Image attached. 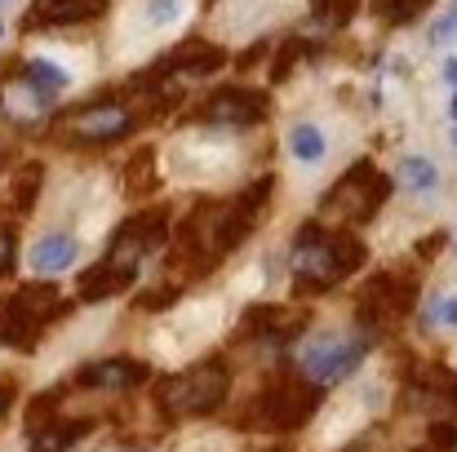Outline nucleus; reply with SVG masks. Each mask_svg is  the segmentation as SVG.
<instances>
[{
	"label": "nucleus",
	"instance_id": "obj_1",
	"mask_svg": "<svg viewBox=\"0 0 457 452\" xmlns=\"http://www.w3.org/2000/svg\"><path fill=\"white\" fill-rule=\"evenodd\" d=\"M294 298H315L337 289L346 275H355L369 262V244L351 226H324V222H303L294 235Z\"/></svg>",
	"mask_w": 457,
	"mask_h": 452
},
{
	"label": "nucleus",
	"instance_id": "obj_2",
	"mask_svg": "<svg viewBox=\"0 0 457 452\" xmlns=\"http://www.w3.org/2000/svg\"><path fill=\"white\" fill-rule=\"evenodd\" d=\"M231 395V364L227 355H204L191 368L160 377L155 382V408L164 422H191V417H209L227 404Z\"/></svg>",
	"mask_w": 457,
	"mask_h": 452
},
{
	"label": "nucleus",
	"instance_id": "obj_3",
	"mask_svg": "<svg viewBox=\"0 0 457 452\" xmlns=\"http://www.w3.org/2000/svg\"><path fill=\"white\" fill-rule=\"evenodd\" d=\"M320 395H324V390H320L311 377H303L298 368H280V373L267 377L262 390L249 399V413H245L240 426H249V431H258V435H294V431H303L306 422L315 417Z\"/></svg>",
	"mask_w": 457,
	"mask_h": 452
},
{
	"label": "nucleus",
	"instance_id": "obj_4",
	"mask_svg": "<svg viewBox=\"0 0 457 452\" xmlns=\"http://www.w3.org/2000/svg\"><path fill=\"white\" fill-rule=\"evenodd\" d=\"M71 310V301L58 293L54 280H27L0 306V346L13 355H36L49 324H58Z\"/></svg>",
	"mask_w": 457,
	"mask_h": 452
},
{
	"label": "nucleus",
	"instance_id": "obj_5",
	"mask_svg": "<svg viewBox=\"0 0 457 452\" xmlns=\"http://www.w3.org/2000/svg\"><path fill=\"white\" fill-rule=\"evenodd\" d=\"M391 200V177L378 173L373 160H355L320 200V218L328 226H364L378 218V209Z\"/></svg>",
	"mask_w": 457,
	"mask_h": 452
},
{
	"label": "nucleus",
	"instance_id": "obj_6",
	"mask_svg": "<svg viewBox=\"0 0 457 452\" xmlns=\"http://www.w3.org/2000/svg\"><path fill=\"white\" fill-rule=\"evenodd\" d=\"M418 306V280L409 271H378L360 284L355 298V328L364 337H386L400 319H409Z\"/></svg>",
	"mask_w": 457,
	"mask_h": 452
},
{
	"label": "nucleus",
	"instance_id": "obj_7",
	"mask_svg": "<svg viewBox=\"0 0 457 452\" xmlns=\"http://www.w3.org/2000/svg\"><path fill=\"white\" fill-rule=\"evenodd\" d=\"M62 125H67L62 138H67L71 147H107V143L129 138V134L143 125V116L125 107V94H98V98H89L85 107L67 111Z\"/></svg>",
	"mask_w": 457,
	"mask_h": 452
},
{
	"label": "nucleus",
	"instance_id": "obj_8",
	"mask_svg": "<svg viewBox=\"0 0 457 452\" xmlns=\"http://www.w3.org/2000/svg\"><path fill=\"white\" fill-rule=\"evenodd\" d=\"M369 346H373V337H364L360 328L355 333H324V337L306 341L303 350H298V373L311 377L320 390H328V386L346 382L364 364Z\"/></svg>",
	"mask_w": 457,
	"mask_h": 452
},
{
	"label": "nucleus",
	"instance_id": "obj_9",
	"mask_svg": "<svg viewBox=\"0 0 457 452\" xmlns=\"http://www.w3.org/2000/svg\"><path fill=\"white\" fill-rule=\"evenodd\" d=\"M271 186H276V177L267 173V177H258V182L240 186L231 200H218L213 231H209V240H213V258L236 253V249L253 235L258 218H262V213H267V204H271Z\"/></svg>",
	"mask_w": 457,
	"mask_h": 452
},
{
	"label": "nucleus",
	"instance_id": "obj_10",
	"mask_svg": "<svg viewBox=\"0 0 457 452\" xmlns=\"http://www.w3.org/2000/svg\"><path fill=\"white\" fill-rule=\"evenodd\" d=\"M164 235H169V204H152L143 213H129L116 226V235H112V244H107L103 258L116 262V267H125L129 275H143V262L164 244Z\"/></svg>",
	"mask_w": 457,
	"mask_h": 452
},
{
	"label": "nucleus",
	"instance_id": "obj_11",
	"mask_svg": "<svg viewBox=\"0 0 457 452\" xmlns=\"http://www.w3.org/2000/svg\"><path fill=\"white\" fill-rule=\"evenodd\" d=\"M267 116H271V94L249 89V85H222L195 107L191 120L204 129H249V125H262Z\"/></svg>",
	"mask_w": 457,
	"mask_h": 452
},
{
	"label": "nucleus",
	"instance_id": "obj_12",
	"mask_svg": "<svg viewBox=\"0 0 457 452\" xmlns=\"http://www.w3.org/2000/svg\"><path fill=\"white\" fill-rule=\"evenodd\" d=\"M311 324V306L306 301H258L240 315V337H258V341H276V346H289L298 341Z\"/></svg>",
	"mask_w": 457,
	"mask_h": 452
},
{
	"label": "nucleus",
	"instance_id": "obj_13",
	"mask_svg": "<svg viewBox=\"0 0 457 452\" xmlns=\"http://www.w3.org/2000/svg\"><path fill=\"white\" fill-rule=\"evenodd\" d=\"M58 98H49V94H40L31 80H27V71H22V58H4L0 62V116L9 120V125H18V129H31L49 107H54Z\"/></svg>",
	"mask_w": 457,
	"mask_h": 452
},
{
	"label": "nucleus",
	"instance_id": "obj_14",
	"mask_svg": "<svg viewBox=\"0 0 457 452\" xmlns=\"http://www.w3.org/2000/svg\"><path fill=\"white\" fill-rule=\"evenodd\" d=\"M147 377H152V368L143 359L116 355V359H94V364L76 368L67 386H80V390H138Z\"/></svg>",
	"mask_w": 457,
	"mask_h": 452
},
{
	"label": "nucleus",
	"instance_id": "obj_15",
	"mask_svg": "<svg viewBox=\"0 0 457 452\" xmlns=\"http://www.w3.org/2000/svg\"><path fill=\"white\" fill-rule=\"evenodd\" d=\"M107 13V0H31L22 31H49V27H85Z\"/></svg>",
	"mask_w": 457,
	"mask_h": 452
},
{
	"label": "nucleus",
	"instance_id": "obj_16",
	"mask_svg": "<svg viewBox=\"0 0 457 452\" xmlns=\"http://www.w3.org/2000/svg\"><path fill=\"white\" fill-rule=\"evenodd\" d=\"M138 284V275H129L125 267H116V262H94V267H85L80 271V280H76V301L80 306H98V301H112L120 298V293H129Z\"/></svg>",
	"mask_w": 457,
	"mask_h": 452
},
{
	"label": "nucleus",
	"instance_id": "obj_17",
	"mask_svg": "<svg viewBox=\"0 0 457 452\" xmlns=\"http://www.w3.org/2000/svg\"><path fill=\"white\" fill-rule=\"evenodd\" d=\"M409 399L418 408H457V373L449 364H422L413 377H409Z\"/></svg>",
	"mask_w": 457,
	"mask_h": 452
},
{
	"label": "nucleus",
	"instance_id": "obj_18",
	"mask_svg": "<svg viewBox=\"0 0 457 452\" xmlns=\"http://www.w3.org/2000/svg\"><path fill=\"white\" fill-rule=\"evenodd\" d=\"M76 253H80V240L71 231H45L31 244V267L45 271V275H58V271H67L76 262Z\"/></svg>",
	"mask_w": 457,
	"mask_h": 452
},
{
	"label": "nucleus",
	"instance_id": "obj_19",
	"mask_svg": "<svg viewBox=\"0 0 457 452\" xmlns=\"http://www.w3.org/2000/svg\"><path fill=\"white\" fill-rule=\"evenodd\" d=\"M94 431V422L89 417H67V422H49L45 431H36L31 435V448L27 452H71L85 435Z\"/></svg>",
	"mask_w": 457,
	"mask_h": 452
},
{
	"label": "nucleus",
	"instance_id": "obj_20",
	"mask_svg": "<svg viewBox=\"0 0 457 452\" xmlns=\"http://www.w3.org/2000/svg\"><path fill=\"white\" fill-rule=\"evenodd\" d=\"M40 186H45V164L40 160H27L13 173V182H9V209L13 213H31L36 200H40Z\"/></svg>",
	"mask_w": 457,
	"mask_h": 452
},
{
	"label": "nucleus",
	"instance_id": "obj_21",
	"mask_svg": "<svg viewBox=\"0 0 457 452\" xmlns=\"http://www.w3.org/2000/svg\"><path fill=\"white\" fill-rule=\"evenodd\" d=\"M125 195H147L160 182V168H155V147H138L125 160Z\"/></svg>",
	"mask_w": 457,
	"mask_h": 452
},
{
	"label": "nucleus",
	"instance_id": "obj_22",
	"mask_svg": "<svg viewBox=\"0 0 457 452\" xmlns=\"http://www.w3.org/2000/svg\"><path fill=\"white\" fill-rule=\"evenodd\" d=\"M324 151H328V143H324V134H320L311 120H298V125L289 129V155H294L298 164H320Z\"/></svg>",
	"mask_w": 457,
	"mask_h": 452
},
{
	"label": "nucleus",
	"instance_id": "obj_23",
	"mask_svg": "<svg viewBox=\"0 0 457 452\" xmlns=\"http://www.w3.org/2000/svg\"><path fill=\"white\" fill-rule=\"evenodd\" d=\"M22 71H27V80H31L40 94H49V98H58V94L67 89V71H62L58 62H49V58H22Z\"/></svg>",
	"mask_w": 457,
	"mask_h": 452
},
{
	"label": "nucleus",
	"instance_id": "obj_24",
	"mask_svg": "<svg viewBox=\"0 0 457 452\" xmlns=\"http://www.w3.org/2000/svg\"><path fill=\"white\" fill-rule=\"evenodd\" d=\"M58 399H62V386H49V390H40V395L31 399V408H27V440L58 417Z\"/></svg>",
	"mask_w": 457,
	"mask_h": 452
},
{
	"label": "nucleus",
	"instance_id": "obj_25",
	"mask_svg": "<svg viewBox=\"0 0 457 452\" xmlns=\"http://www.w3.org/2000/svg\"><path fill=\"white\" fill-rule=\"evenodd\" d=\"M431 0H373V13L386 22V27H409L418 13H427Z\"/></svg>",
	"mask_w": 457,
	"mask_h": 452
},
{
	"label": "nucleus",
	"instance_id": "obj_26",
	"mask_svg": "<svg viewBox=\"0 0 457 452\" xmlns=\"http://www.w3.org/2000/svg\"><path fill=\"white\" fill-rule=\"evenodd\" d=\"M395 173H400L413 191H436V182H440V173H436V164H431L427 155H404Z\"/></svg>",
	"mask_w": 457,
	"mask_h": 452
},
{
	"label": "nucleus",
	"instance_id": "obj_27",
	"mask_svg": "<svg viewBox=\"0 0 457 452\" xmlns=\"http://www.w3.org/2000/svg\"><path fill=\"white\" fill-rule=\"evenodd\" d=\"M360 13V0H315V22H324L328 31L346 27Z\"/></svg>",
	"mask_w": 457,
	"mask_h": 452
},
{
	"label": "nucleus",
	"instance_id": "obj_28",
	"mask_svg": "<svg viewBox=\"0 0 457 452\" xmlns=\"http://www.w3.org/2000/svg\"><path fill=\"white\" fill-rule=\"evenodd\" d=\"M303 49H306L303 40H285V45H280V58H276V67H271V80H276V85H280V80H285V76L298 67Z\"/></svg>",
	"mask_w": 457,
	"mask_h": 452
},
{
	"label": "nucleus",
	"instance_id": "obj_29",
	"mask_svg": "<svg viewBox=\"0 0 457 452\" xmlns=\"http://www.w3.org/2000/svg\"><path fill=\"white\" fill-rule=\"evenodd\" d=\"M13 267H18V231L0 226V280L13 275Z\"/></svg>",
	"mask_w": 457,
	"mask_h": 452
},
{
	"label": "nucleus",
	"instance_id": "obj_30",
	"mask_svg": "<svg viewBox=\"0 0 457 452\" xmlns=\"http://www.w3.org/2000/svg\"><path fill=\"white\" fill-rule=\"evenodd\" d=\"M427 444H431L436 452H457V426L453 422H431Z\"/></svg>",
	"mask_w": 457,
	"mask_h": 452
},
{
	"label": "nucleus",
	"instance_id": "obj_31",
	"mask_svg": "<svg viewBox=\"0 0 457 452\" xmlns=\"http://www.w3.org/2000/svg\"><path fill=\"white\" fill-rule=\"evenodd\" d=\"M147 13H152V27H164V22H173L178 0H152V4H147Z\"/></svg>",
	"mask_w": 457,
	"mask_h": 452
},
{
	"label": "nucleus",
	"instance_id": "obj_32",
	"mask_svg": "<svg viewBox=\"0 0 457 452\" xmlns=\"http://www.w3.org/2000/svg\"><path fill=\"white\" fill-rule=\"evenodd\" d=\"M431 40H457V4L436 22V27H431Z\"/></svg>",
	"mask_w": 457,
	"mask_h": 452
},
{
	"label": "nucleus",
	"instance_id": "obj_33",
	"mask_svg": "<svg viewBox=\"0 0 457 452\" xmlns=\"http://www.w3.org/2000/svg\"><path fill=\"white\" fill-rule=\"evenodd\" d=\"M13 395H18V386H13L9 377H0V422H4V413H9V404H13Z\"/></svg>",
	"mask_w": 457,
	"mask_h": 452
},
{
	"label": "nucleus",
	"instance_id": "obj_34",
	"mask_svg": "<svg viewBox=\"0 0 457 452\" xmlns=\"http://www.w3.org/2000/svg\"><path fill=\"white\" fill-rule=\"evenodd\" d=\"M440 244H445V235H431V240H422V244H418V253H422V258H436V253H440Z\"/></svg>",
	"mask_w": 457,
	"mask_h": 452
},
{
	"label": "nucleus",
	"instance_id": "obj_35",
	"mask_svg": "<svg viewBox=\"0 0 457 452\" xmlns=\"http://www.w3.org/2000/svg\"><path fill=\"white\" fill-rule=\"evenodd\" d=\"M440 319H449V324H453V328H457V298H453V301H445V310H440Z\"/></svg>",
	"mask_w": 457,
	"mask_h": 452
},
{
	"label": "nucleus",
	"instance_id": "obj_36",
	"mask_svg": "<svg viewBox=\"0 0 457 452\" xmlns=\"http://www.w3.org/2000/svg\"><path fill=\"white\" fill-rule=\"evenodd\" d=\"M445 76L453 80V89H457V58H449V62H445Z\"/></svg>",
	"mask_w": 457,
	"mask_h": 452
},
{
	"label": "nucleus",
	"instance_id": "obj_37",
	"mask_svg": "<svg viewBox=\"0 0 457 452\" xmlns=\"http://www.w3.org/2000/svg\"><path fill=\"white\" fill-rule=\"evenodd\" d=\"M342 452H369V448L364 444H351V448H342Z\"/></svg>",
	"mask_w": 457,
	"mask_h": 452
},
{
	"label": "nucleus",
	"instance_id": "obj_38",
	"mask_svg": "<svg viewBox=\"0 0 457 452\" xmlns=\"http://www.w3.org/2000/svg\"><path fill=\"white\" fill-rule=\"evenodd\" d=\"M413 452H436V448H431V444H422V448H413Z\"/></svg>",
	"mask_w": 457,
	"mask_h": 452
},
{
	"label": "nucleus",
	"instance_id": "obj_39",
	"mask_svg": "<svg viewBox=\"0 0 457 452\" xmlns=\"http://www.w3.org/2000/svg\"><path fill=\"white\" fill-rule=\"evenodd\" d=\"M453 120H457V94H453Z\"/></svg>",
	"mask_w": 457,
	"mask_h": 452
},
{
	"label": "nucleus",
	"instance_id": "obj_40",
	"mask_svg": "<svg viewBox=\"0 0 457 452\" xmlns=\"http://www.w3.org/2000/svg\"><path fill=\"white\" fill-rule=\"evenodd\" d=\"M0 168H4V147H0Z\"/></svg>",
	"mask_w": 457,
	"mask_h": 452
},
{
	"label": "nucleus",
	"instance_id": "obj_41",
	"mask_svg": "<svg viewBox=\"0 0 457 452\" xmlns=\"http://www.w3.org/2000/svg\"><path fill=\"white\" fill-rule=\"evenodd\" d=\"M0 36H4V18H0Z\"/></svg>",
	"mask_w": 457,
	"mask_h": 452
},
{
	"label": "nucleus",
	"instance_id": "obj_42",
	"mask_svg": "<svg viewBox=\"0 0 457 452\" xmlns=\"http://www.w3.org/2000/svg\"><path fill=\"white\" fill-rule=\"evenodd\" d=\"M453 147H457V129H453Z\"/></svg>",
	"mask_w": 457,
	"mask_h": 452
},
{
	"label": "nucleus",
	"instance_id": "obj_43",
	"mask_svg": "<svg viewBox=\"0 0 457 452\" xmlns=\"http://www.w3.org/2000/svg\"><path fill=\"white\" fill-rule=\"evenodd\" d=\"M0 4H4V0H0Z\"/></svg>",
	"mask_w": 457,
	"mask_h": 452
}]
</instances>
